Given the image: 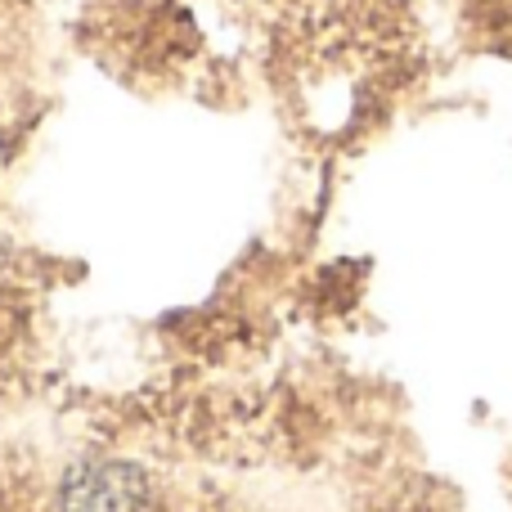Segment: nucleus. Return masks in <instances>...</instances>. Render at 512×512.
<instances>
[]
</instances>
